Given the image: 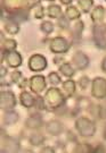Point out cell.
Listing matches in <instances>:
<instances>
[{
    "mask_svg": "<svg viewBox=\"0 0 106 153\" xmlns=\"http://www.w3.org/2000/svg\"><path fill=\"white\" fill-rule=\"evenodd\" d=\"M41 0H29V8H32L34 5L39 4Z\"/></svg>",
    "mask_w": 106,
    "mask_h": 153,
    "instance_id": "cell-42",
    "label": "cell"
},
{
    "mask_svg": "<svg viewBox=\"0 0 106 153\" xmlns=\"http://www.w3.org/2000/svg\"><path fill=\"white\" fill-rule=\"evenodd\" d=\"M41 152H55V148L53 146H45L41 149Z\"/></svg>",
    "mask_w": 106,
    "mask_h": 153,
    "instance_id": "cell-41",
    "label": "cell"
},
{
    "mask_svg": "<svg viewBox=\"0 0 106 153\" xmlns=\"http://www.w3.org/2000/svg\"><path fill=\"white\" fill-rule=\"evenodd\" d=\"M77 101H78V108L80 110H88L91 105L90 99L86 97H79L77 98Z\"/></svg>",
    "mask_w": 106,
    "mask_h": 153,
    "instance_id": "cell-30",
    "label": "cell"
},
{
    "mask_svg": "<svg viewBox=\"0 0 106 153\" xmlns=\"http://www.w3.org/2000/svg\"><path fill=\"white\" fill-rule=\"evenodd\" d=\"M29 15H30V8H25V9H22V10L17 11V13L11 14V15H9V18H13V19H15L16 22L21 23V22L28 21Z\"/></svg>",
    "mask_w": 106,
    "mask_h": 153,
    "instance_id": "cell-23",
    "label": "cell"
},
{
    "mask_svg": "<svg viewBox=\"0 0 106 153\" xmlns=\"http://www.w3.org/2000/svg\"><path fill=\"white\" fill-rule=\"evenodd\" d=\"M63 5H66V6H68V5H71L72 4V1L73 0H59Z\"/></svg>",
    "mask_w": 106,
    "mask_h": 153,
    "instance_id": "cell-45",
    "label": "cell"
},
{
    "mask_svg": "<svg viewBox=\"0 0 106 153\" xmlns=\"http://www.w3.org/2000/svg\"><path fill=\"white\" fill-rule=\"evenodd\" d=\"M57 25L59 26V28L61 30H63V31H65V30H68L70 28V19L66 17V15L65 14H63L61 17H58L57 18Z\"/></svg>",
    "mask_w": 106,
    "mask_h": 153,
    "instance_id": "cell-31",
    "label": "cell"
},
{
    "mask_svg": "<svg viewBox=\"0 0 106 153\" xmlns=\"http://www.w3.org/2000/svg\"><path fill=\"white\" fill-rule=\"evenodd\" d=\"M80 9H82L83 13H89L94 7V0H77Z\"/></svg>",
    "mask_w": 106,
    "mask_h": 153,
    "instance_id": "cell-28",
    "label": "cell"
},
{
    "mask_svg": "<svg viewBox=\"0 0 106 153\" xmlns=\"http://www.w3.org/2000/svg\"><path fill=\"white\" fill-rule=\"evenodd\" d=\"M45 141H46L45 136L42 134H40V133H33V134H31L30 137H29V142H30L31 145H33V146H41Z\"/></svg>",
    "mask_w": 106,
    "mask_h": 153,
    "instance_id": "cell-26",
    "label": "cell"
},
{
    "mask_svg": "<svg viewBox=\"0 0 106 153\" xmlns=\"http://www.w3.org/2000/svg\"><path fill=\"white\" fill-rule=\"evenodd\" d=\"M20 101H21V104L23 107L28 108V109H31L35 105V101H37V98L34 97L31 92H28V91H22L21 94H20Z\"/></svg>",
    "mask_w": 106,
    "mask_h": 153,
    "instance_id": "cell-16",
    "label": "cell"
},
{
    "mask_svg": "<svg viewBox=\"0 0 106 153\" xmlns=\"http://www.w3.org/2000/svg\"><path fill=\"white\" fill-rule=\"evenodd\" d=\"M29 68L30 71H34V73H39V71H45L47 68V59L45 56L40 55V53H34L29 58Z\"/></svg>",
    "mask_w": 106,
    "mask_h": 153,
    "instance_id": "cell-9",
    "label": "cell"
},
{
    "mask_svg": "<svg viewBox=\"0 0 106 153\" xmlns=\"http://www.w3.org/2000/svg\"><path fill=\"white\" fill-rule=\"evenodd\" d=\"M30 88L34 94H40L42 93V91H45L47 88V82H46V77L44 75H33L30 78Z\"/></svg>",
    "mask_w": 106,
    "mask_h": 153,
    "instance_id": "cell-10",
    "label": "cell"
},
{
    "mask_svg": "<svg viewBox=\"0 0 106 153\" xmlns=\"http://www.w3.org/2000/svg\"><path fill=\"white\" fill-rule=\"evenodd\" d=\"M45 1H55V0H45Z\"/></svg>",
    "mask_w": 106,
    "mask_h": 153,
    "instance_id": "cell-47",
    "label": "cell"
},
{
    "mask_svg": "<svg viewBox=\"0 0 106 153\" xmlns=\"http://www.w3.org/2000/svg\"><path fill=\"white\" fill-rule=\"evenodd\" d=\"M30 10H32L34 18H37V19H42L45 17V8L40 2L34 5L32 8H30Z\"/></svg>",
    "mask_w": 106,
    "mask_h": 153,
    "instance_id": "cell-27",
    "label": "cell"
},
{
    "mask_svg": "<svg viewBox=\"0 0 106 153\" xmlns=\"http://www.w3.org/2000/svg\"><path fill=\"white\" fill-rule=\"evenodd\" d=\"M92 36L95 40L96 45L99 49H106V24L99 23L95 24L92 28Z\"/></svg>",
    "mask_w": 106,
    "mask_h": 153,
    "instance_id": "cell-8",
    "label": "cell"
},
{
    "mask_svg": "<svg viewBox=\"0 0 106 153\" xmlns=\"http://www.w3.org/2000/svg\"><path fill=\"white\" fill-rule=\"evenodd\" d=\"M40 30L45 34H50L51 32H54V24L50 21H42L40 25Z\"/></svg>",
    "mask_w": 106,
    "mask_h": 153,
    "instance_id": "cell-33",
    "label": "cell"
},
{
    "mask_svg": "<svg viewBox=\"0 0 106 153\" xmlns=\"http://www.w3.org/2000/svg\"><path fill=\"white\" fill-rule=\"evenodd\" d=\"M18 119H20V116H18L16 111L9 110V111H5L2 121H4L5 125H14L18 121Z\"/></svg>",
    "mask_w": 106,
    "mask_h": 153,
    "instance_id": "cell-21",
    "label": "cell"
},
{
    "mask_svg": "<svg viewBox=\"0 0 106 153\" xmlns=\"http://www.w3.org/2000/svg\"><path fill=\"white\" fill-rule=\"evenodd\" d=\"M83 22L81 19H77L73 21V24L70 25L68 31L72 35V39L74 41H80L82 38V32H83Z\"/></svg>",
    "mask_w": 106,
    "mask_h": 153,
    "instance_id": "cell-15",
    "label": "cell"
},
{
    "mask_svg": "<svg viewBox=\"0 0 106 153\" xmlns=\"http://www.w3.org/2000/svg\"><path fill=\"white\" fill-rule=\"evenodd\" d=\"M46 131L49 135L58 136V135H61L62 133L64 131V125L59 120L53 119V120H49L46 124Z\"/></svg>",
    "mask_w": 106,
    "mask_h": 153,
    "instance_id": "cell-14",
    "label": "cell"
},
{
    "mask_svg": "<svg viewBox=\"0 0 106 153\" xmlns=\"http://www.w3.org/2000/svg\"><path fill=\"white\" fill-rule=\"evenodd\" d=\"M91 84V81H90V78L88 76H81L79 78V86L82 88V90H87V88H89V85Z\"/></svg>",
    "mask_w": 106,
    "mask_h": 153,
    "instance_id": "cell-34",
    "label": "cell"
},
{
    "mask_svg": "<svg viewBox=\"0 0 106 153\" xmlns=\"http://www.w3.org/2000/svg\"><path fill=\"white\" fill-rule=\"evenodd\" d=\"M65 15H66V17L70 21H77L81 16V13L75 6L68 5L66 7V9H65Z\"/></svg>",
    "mask_w": 106,
    "mask_h": 153,
    "instance_id": "cell-24",
    "label": "cell"
},
{
    "mask_svg": "<svg viewBox=\"0 0 106 153\" xmlns=\"http://www.w3.org/2000/svg\"><path fill=\"white\" fill-rule=\"evenodd\" d=\"M48 81L53 86H57V85H59L61 83H63L61 78V75L57 73V71H50L49 74H48Z\"/></svg>",
    "mask_w": 106,
    "mask_h": 153,
    "instance_id": "cell-29",
    "label": "cell"
},
{
    "mask_svg": "<svg viewBox=\"0 0 106 153\" xmlns=\"http://www.w3.org/2000/svg\"><path fill=\"white\" fill-rule=\"evenodd\" d=\"M63 62H65V58L62 53H56V56L54 57V64L55 65L61 66Z\"/></svg>",
    "mask_w": 106,
    "mask_h": 153,
    "instance_id": "cell-38",
    "label": "cell"
},
{
    "mask_svg": "<svg viewBox=\"0 0 106 153\" xmlns=\"http://www.w3.org/2000/svg\"><path fill=\"white\" fill-rule=\"evenodd\" d=\"M0 71H1V74H0V76H1V78H4V77L7 75V68H6L4 65H1V67H0Z\"/></svg>",
    "mask_w": 106,
    "mask_h": 153,
    "instance_id": "cell-40",
    "label": "cell"
},
{
    "mask_svg": "<svg viewBox=\"0 0 106 153\" xmlns=\"http://www.w3.org/2000/svg\"><path fill=\"white\" fill-rule=\"evenodd\" d=\"M2 133V136H1V145L5 146L6 149L2 150V152H15V151H18L20 150V142L17 141L16 138L14 137H9L8 135H4V131H1Z\"/></svg>",
    "mask_w": 106,
    "mask_h": 153,
    "instance_id": "cell-12",
    "label": "cell"
},
{
    "mask_svg": "<svg viewBox=\"0 0 106 153\" xmlns=\"http://www.w3.org/2000/svg\"><path fill=\"white\" fill-rule=\"evenodd\" d=\"M44 98H45L47 109L53 110V111L61 108L62 105H64L65 102H66V97L64 95V93L62 92L59 88H55V86L48 88L46 91V94Z\"/></svg>",
    "mask_w": 106,
    "mask_h": 153,
    "instance_id": "cell-1",
    "label": "cell"
},
{
    "mask_svg": "<svg viewBox=\"0 0 106 153\" xmlns=\"http://www.w3.org/2000/svg\"><path fill=\"white\" fill-rule=\"evenodd\" d=\"M75 128L79 131L80 136L92 137L96 133V124L87 117H79L75 120Z\"/></svg>",
    "mask_w": 106,
    "mask_h": 153,
    "instance_id": "cell-2",
    "label": "cell"
},
{
    "mask_svg": "<svg viewBox=\"0 0 106 153\" xmlns=\"http://www.w3.org/2000/svg\"><path fill=\"white\" fill-rule=\"evenodd\" d=\"M75 88H77V85H75V82L73 79H67V81L62 83V92L64 93V95L66 98L74 95Z\"/></svg>",
    "mask_w": 106,
    "mask_h": 153,
    "instance_id": "cell-18",
    "label": "cell"
},
{
    "mask_svg": "<svg viewBox=\"0 0 106 153\" xmlns=\"http://www.w3.org/2000/svg\"><path fill=\"white\" fill-rule=\"evenodd\" d=\"M44 125V120H42V116L39 112H34L29 116V118L25 121V126L29 129H33V131H39L40 128Z\"/></svg>",
    "mask_w": 106,
    "mask_h": 153,
    "instance_id": "cell-13",
    "label": "cell"
},
{
    "mask_svg": "<svg viewBox=\"0 0 106 153\" xmlns=\"http://www.w3.org/2000/svg\"><path fill=\"white\" fill-rule=\"evenodd\" d=\"M94 152H105V149L101 148V144H99V148L94 149Z\"/></svg>",
    "mask_w": 106,
    "mask_h": 153,
    "instance_id": "cell-44",
    "label": "cell"
},
{
    "mask_svg": "<svg viewBox=\"0 0 106 153\" xmlns=\"http://www.w3.org/2000/svg\"><path fill=\"white\" fill-rule=\"evenodd\" d=\"M16 47L17 42L14 39H5L4 38V33H1V52L16 50Z\"/></svg>",
    "mask_w": 106,
    "mask_h": 153,
    "instance_id": "cell-20",
    "label": "cell"
},
{
    "mask_svg": "<svg viewBox=\"0 0 106 153\" xmlns=\"http://www.w3.org/2000/svg\"><path fill=\"white\" fill-rule=\"evenodd\" d=\"M17 100L15 93L11 91H1L0 92V108L2 111L14 110L16 107Z\"/></svg>",
    "mask_w": 106,
    "mask_h": 153,
    "instance_id": "cell-7",
    "label": "cell"
},
{
    "mask_svg": "<svg viewBox=\"0 0 106 153\" xmlns=\"http://www.w3.org/2000/svg\"><path fill=\"white\" fill-rule=\"evenodd\" d=\"M23 74H22V71H14L13 73L11 74V81L13 83H15V84H18L20 83V81L23 78Z\"/></svg>",
    "mask_w": 106,
    "mask_h": 153,
    "instance_id": "cell-36",
    "label": "cell"
},
{
    "mask_svg": "<svg viewBox=\"0 0 106 153\" xmlns=\"http://www.w3.org/2000/svg\"><path fill=\"white\" fill-rule=\"evenodd\" d=\"M28 85H30V79L25 78V77H23L22 79L20 81V83L17 84V86L21 88V90H25V88H26Z\"/></svg>",
    "mask_w": 106,
    "mask_h": 153,
    "instance_id": "cell-39",
    "label": "cell"
},
{
    "mask_svg": "<svg viewBox=\"0 0 106 153\" xmlns=\"http://www.w3.org/2000/svg\"><path fill=\"white\" fill-rule=\"evenodd\" d=\"M73 152H94V149L87 143H77L75 149H73Z\"/></svg>",
    "mask_w": 106,
    "mask_h": 153,
    "instance_id": "cell-32",
    "label": "cell"
},
{
    "mask_svg": "<svg viewBox=\"0 0 106 153\" xmlns=\"http://www.w3.org/2000/svg\"><path fill=\"white\" fill-rule=\"evenodd\" d=\"M99 119L106 120V102L99 104Z\"/></svg>",
    "mask_w": 106,
    "mask_h": 153,
    "instance_id": "cell-37",
    "label": "cell"
},
{
    "mask_svg": "<svg viewBox=\"0 0 106 153\" xmlns=\"http://www.w3.org/2000/svg\"><path fill=\"white\" fill-rule=\"evenodd\" d=\"M101 69L104 73H106V57H104V59L101 61Z\"/></svg>",
    "mask_w": 106,
    "mask_h": 153,
    "instance_id": "cell-43",
    "label": "cell"
},
{
    "mask_svg": "<svg viewBox=\"0 0 106 153\" xmlns=\"http://www.w3.org/2000/svg\"><path fill=\"white\" fill-rule=\"evenodd\" d=\"M34 108L37 110H46L47 109V107H46V102H45V98H42V97H40L39 94H38V97H37V101H35V105H34Z\"/></svg>",
    "mask_w": 106,
    "mask_h": 153,
    "instance_id": "cell-35",
    "label": "cell"
},
{
    "mask_svg": "<svg viewBox=\"0 0 106 153\" xmlns=\"http://www.w3.org/2000/svg\"><path fill=\"white\" fill-rule=\"evenodd\" d=\"M91 95L98 100L106 99V78L98 76L91 81Z\"/></svg>",
    "mask_w": 106,
    "mask_h": 153,
    "instance_id": "cell-4",
    "label": "cell"
},
{
    "mask_svg": "<svg viewBox=\"0 0 106 153\" xmlns=\"http://www.w3.org/2000/svg\"><path fill=\"white\" fill-rule=\"evenodd\" d=\"M49 49L54 53H65L71 49V42L64 36H55L49 42Z\"/></svg>",
    "mask_w": 106,
    "mask_h": 153,
    "instance_id": "cell-3",
    "label": "cell"
},
{
    "mask_svg": "<svg viewBox=\"0 0 106 153\" xmlns=\"http://www.w3.org/2000/svg\"><path fill=\"white\" fill-rule=\"evenodd\" d=\"M103 136H104V138L106 140V125H105V127H104V131H103Z\"/></svg>",
    "mask_w": 106,
    "mask_h": 153,
    "instance_id": "cell-46",
    "label": "cell"
},
{
    "mask_svg": "<svg viewBox=\"0 0 106 153\" xmlns=\"http://www.w3.org/2000/svg\"><path fill=\"white\" fill-rule=\"evenodd\" d=\"M63 15V10H62V7L59 5H56V4H51L47 7V16L50 17V18H58Z\"/></svg>",
    "mask_w": 106,
    "mask_h": 153,
    "instance_id": "cell-22",
    "label": "cell"
},
{
    "mask_svg": "<svg viewBox=\"0 0 106 153\" xmlns=\"http://www.w3.org/2000/svg\"><path fill=\"white\" fill-rule=\"evenodd\" d=\"M1 62H6L8 67L11 68H17L22 65L23 58L22 55L16 51V50H11V51H6L1 52Z\"/></svg>",
    "mask_w": 106,
    "mask_h": 153,
    "instance_id": "cell-5",
    "label": "cell"
},
{
    "mask_svg": "<svg viewBox=\"0 0 106 153\" xmlns=\"http://www.w3.org/2000/svg\"><path fill=\"white\" fill-rule=\"evenodd\" d=\"M5 31L8 34H11V35H15L17 33L20 32V23L16 22L15 19H13V18H7V21L5 23Z\"/></svg>",
    "mask_w": 106,
    "mask_h": 153,
    "instance_id": "cell-19",
    "label": "cell"
},
{
    "mask_svg": "<svg viewBox=\"0 0 106 153\" xmlns=\"http://www.w3.org/2000/svg\"><path fill=\"white\" fill-rule=\"evenodd\" d=\"M1 8L11 15L22 9L29 8V0H1Z\"/></svg>",
    "mask_w": 106,
    "mask_h": 153,
    "instance_id": "cell-6",
    "label": "cell"
},
{
    "mask_svg": "<svg viewBox=\"0 0 106 153\" xmlns=\"http://www.w3.org/2000/svg\"><path fill=\"white\" fill-rule=\"evenodd\" d=\"M71 64L79 71H83V69H86L89 66V58H88V56L86 55L83 51L78 50V51H75L73 53L72 59H71Z\"/></svg>",
    "mask_w": 106,
    "mask_h": 153,
    "instance_id": "cell-11",
    "label": "cell"
},
{
    "mask_svg": "<svg viewBox=\"0 0 106 153\" xmlns=\"http://www.w3.org/2000/svg\"><path fill=\"white\" fill-rule=\"evenodd\" d=\"M105 8L103 6L98 5L95 6L91 11H90V15H91V19L95 24H99V23H104V18H105Z\"/></svg>",
    "mask_w": 106,
    "mask_h": 153,
    "instance_id": "cell-17",
    "label": "cell"
},
{
    "mask_svg": "<svg viewBox=\"0 0 106 153\" xmlns=\"http://www.w3.org/2000/svg\"><path fill=\"white\" fill-rule=\"evenodd\" d=\"M59 71H61L62 74L64 75V76L66 77H72L74 74H75V68L73 67L72 64H70V62H63L61 66H59Z\"/></svg>",
    "mask_w": 106,
    "mask_h": 153,
    "instance_id": "cell-25",
    "label": "cell"
}]
</instances>
